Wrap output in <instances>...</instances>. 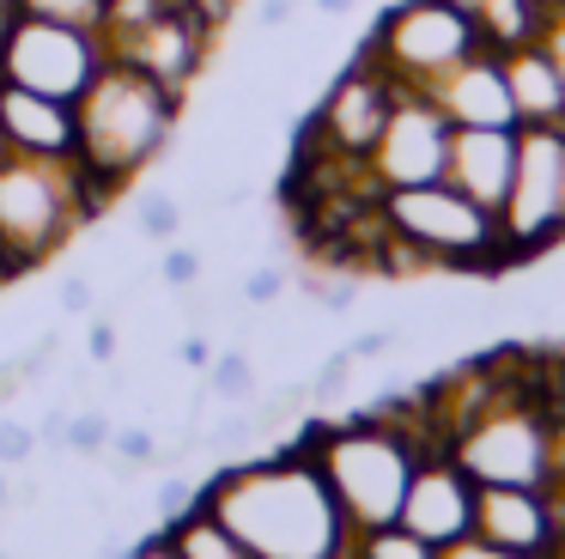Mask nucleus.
Masks as SVG:
<instances>
[{"label":"nucleus","mask_w":565,"mask_h":559,"mask_svg":"<svg viewBox=\"0 0 565 559\" xmlns=\"http://www.w3.org/2000/svg\"><path fill=\"white\" fill-rule=\"evenodd\" d=\"M456 7L480 24V36H487L499 55H504V49H523V43H535V36L559 31V24L541 12V0H456Z\"/></svg>","instance_id":"19"},{"label":"nucleus","mask_w":565,"mask_h":559,"mask_svg":"<svg viewBox=\"0 0 565 559\" xmlns=\"http://www.w3.org/2000/svg\"><path fill=\"white\" fill-rule=\"evenodd\" d=\"M213 24L201 19L189 0H171L164 12H152L147 24H135V31L110 36L104 43V55L110 61H128V67L152 73L159 85H171L177 97H189V85H195V73L207 67V49H213Z\"/></svg>","instance_id":"11"},{"label":"nucleus","mask_w":565,"mask_h":559,"mask_svg":"<svg viewBox=\"0 0 565 559\" xmlns=\"http://www.w3.org/2000/svg\"><path fill=\"white\" fill-rule=\"evenodd\" d=\"M79 122L74 104L62 97L25 92V85L0 80V152H31V158H74Z\"/></svg>","instance_id":"16"},{"label":"nucleus","mask_w":565,"mask_h":559,"mask_svg":"<svg viewBox=\"0 0 565 559\" xmlns=\"http://www.w3.org/2000/svg\"><path fill=\"white\" fill-rule=\"evenodd\" d=\"M237 292H244V304H274L286 292V267L280 262L256 267V274H244V286H237Z\"/></svg>","instance_id":"31"},{"label":"nucleus","mask_w":565,"mask_h":559,"mask_svg":"<svg viewBox=\"0 0 565 559\" xmlns=\"http://www.w3.org/2000/svg\"><path fill=\"white\" fill-rule=\"evenodd\" d=\"M122 559H177V553H171V547H164V535H147V541H135V547H128Z\"/></svg>","instance_id":"39"},{"label":"nucleus","mask_w":565,"mask_h":559,"mask_svg":"<svg viewBox=\"0 0 565 559\" xmlns=\"http://www.w3.org/2000/svg\"><path fill=\"white\" fill-rule=\"evenodd\" d=\"M0 286H13V274H7V262H0Z\"/></svg>","instance_id":"44"},{"label":"nucleus","mask_w":565,"mask_h":559,"mask_svg":"<svg viewBox=\"0 0 565 559\" xmlns=\"http://www.w3.org/2000/svg\"><path fill=\"white\" fill-rule=\"evenodd\" d=\"M86 359L92 365H110L116 359V323H110V316H98V323L86 328Z\"/></svg>","instance_id":"33"},{"label":"nucleus","mask_w":565,"mask_h":559,"mask_svg":"<svg viewBox=\"0 0 565 559\" xmlns=\"http://www.w3.org/2000/svg\"><path fill=\"white\" fill-rule=\"evenodd\" d=\"M19 12H38V19H62V24H92L98 31L104 0H13Z\"/></svg>","instance_id":"26"},{"label":"nucleus","mask_w":565,"mask_h":559,"mask_svg":"<svg viewBox=\"0 0 565 559\" xmlns=\"http://www.w3.org/2000/svg\"><path fill=\"white\" fill-rule=\"evenodd\" d=\"M110 437H116L110 413H74V425H67V450H74V456H104Z\"/></svg>","instance_id":"25"},{"label":"nucleus","mask_w":565,"mask_h":559,"mask_svg":"<svg viewBox=\"0 0 565 559\" xmlns=\"http://www.w3.org/2000/svg\"><path fill=\"white\" fill-rule=\"evenodd\" d=\"M177 352H183L189 371H207V365H213V340L207 335H183V347H177Z\"/></svg>","instance_id":"38"},{"label":"nucleus","mask_w":565,"mask_h":559,"mask_svg":"<svg viewBox=\"0 0 565 559\" xmlns=\"http://www.w3.org/2000/svg\"><path fill=\"white\" fill-rule=\"evenodd\" d=\"M55 304H62L67 316H86V310H92V280H86V274H67L62 292H55Z\"/></svg>","instance_id":"34"},{"label":"nucleus","mask_w":565,"mask_h":559,"mask_svg":"<svg viewBox=\"0 0 565 559\" xmlns=\"http://www.w3.org/2000/svg\"><path fill=\"white\" fill-rule=\"evenodd\" d=\"M104 207L110 201L92 189L74 158L0 152V262H7V274L13 280L38 274Z\"/></svg>","instance_id":"3"},{"label":"nucleus","mask_w":565,"mask_h":559,"mask_svg":"<svg viewBox=\"0 0 565 559\" xmlns=\"http://www.w3.org/2000/svg\"><path fill=\"white\" fill-rule=\"evenodd\" d=\"M322 298V310H353L359 304V292H353V280H334V286H310Z\"/></svg>","instance_id":"37"},{"label":"nucleus","mask_w":565,"mask_h":559,"mask_svg":"<svg viewBox=\"0 0 565 559\" xmlns=\"http://www.w3.org/2000/svg\"><path fill=\"white\" fill-rule=\"evenodd\" d=\"M383 219L395 238H407L438 274H499L504 255L499 213L468 201L456 182H414V189H383Z\"/></svg>","instance_id":"5"},{"label":"nucleus","mask_w":565,"mask_h":559,"mask_svg":"<svg viewBox=\"0 0 565 559\" xmlns=\"http://www.w3.org/2000/svg\"><path fill=\"white\" fill-rule=\"evenodd\" d=\"M450 456L480 486H547V408L535 395H511L456 432Z\"/></svg>","instance_id":"9"},{"label":"nucleus","mask_w":565,"mask_h":559,"mask_svg":"<svg viewBox=\"0 0 565 559\" xmlns=\"http://www.w3.org/2000/svg\"><path fill=\"white\" fill-rule=\"evenodd\" d=\"M110 450H116V462H128V468H152V462L164 456V444H159L152 425H116Z\"/></svg>","instance_id":"24"},{"label":"nucleus","mask_w":565,"mask_h":559,"mask_svg":"<svg viewBox=\"0 0 565 559\" xmlns=\"http://www.w3.org/2000/svg\"><path fill=\"white\" fill-rule=\"evenodd\" d=\"M177 116H183V97L171 85H159L152 73L128 67V61H104L98 80L74 104V122H79L74 165L86 170V182L104 201H116L171 146Z\"/></svg>","instance_id":"2"},{"label":"nucleus","mask_w":565,"mask_h":559,"mask_svg":"<svg viewBox=\"0 0 565 559\" xmlns=\"http://www.w3.org/2000/svg\"><path fill=\"white\" fill-rule=\"evenodd\" d=\"M0 559H13V553H0Z\"/></svg>","instance_id":"45"},{"label":"nucleus","mask_w":565,"mask_h":559,"mask_svg":"<svg viewBox=\"0 0 565 559\" xmlns=\"http://www.w3.org/2000/svg\"><path fill=\"white\" fill-rule=\"evenodd\" d=\"M541 12H547V19L559 24V19H565V0H541Z\"/></svg>","instance_id":"42"},{"label":"nucleus","mask_w":565,"mask_h":559,"mask_svg":"<svg viewBox=\"0 0 565 559\" xmlns=\"http://www.w3.org/2000/svg\"><path fill=\"white\" fill-rule=\"evenodd\" d=\"M353 559H438V547L419 541L402 523H383V529H359L353 535Z\"/></svg>","instance_id":"22"},{"label":"nucleus","mask_w":565,"mask_h":559,"mask_svg":"<svg viewBox=\"0 0 565 559\" xmlns=\"http://www.w3.org/2000/svg\"><path fill=\"white\" fill-rule=\"evenodd\" d=\"M207 395L225 401V408H249L256 401V365H249V352H213Z\"/></svg>","instance_id":"21"},{"label":"nucleus","mask_w":565,"mask_h":559,"mask_svg":"<svg viewBox=\"0 0 565 559\" xmlns=\"http://www.w3.org/2000/svg\"><path fill=\"white\" fill-rule=\"evenodd\" d=\"M298 444L317 456L322 481H329L341 517L359 529H383L402 517V493L419 468V450L395 432L383 413H353V420H310L298 432Z\"/></svg>","instance_id":"4"},{"label":"nucleus","mask_w":565,"mask_h":559,"mask_svg":"<svg viewBox=\"0 0 565 559\" xmlns=\"http://www.w3.org/2000/svg\"><path fill=\"white\" fill-rule=\"evenodd\" d=\"M317 7H322V12H347L353 0H317Z\"/></svg>","instance_id":"43"},{"label":"nucleus","mask_w":565,"mask_h":559,"mask_svg":"<svg viewBox=\"0 0 565 559\" xmlns=\"http://www.w3.org/2000/svg\"><path fill=\"white\" fill-rule=\"evenodd\" d=\"M475 493H480V481L450 456V450L419 456L395 523L414 529L419 541H431V547H450V541H462V535H475Z\"/></svg>","instance_id":"14"},{"label":"nucleus","mask_w":565,"mask_h":559,"mask_svg":"<svg viewBox=\"0 0 565 559\" xmlns=\"http://www.w3.org/2000/svg\"><path fill=\"white\" fill-rule=\"evenodd\" d=\"M438 559H529V553H511V547H492L480 535H462V541L438 547Z\"/></svg>","instance_id":"32"},{"label":"nucleus","mask_w":565,"mask_h":559,"mask_svg":"<svg viewBox=\"0 0 565 559\" xmlns=\"http://www.w3.org/2000/svg\"><path fill=\"white\" fill-rule=\"evenodd\" d=\"M104 61L110 55H104V36L92 24L13 12V24L0 36V80L43 92V97H62V104H79V92L98 80Z\"/></svg>","instance_id":"8"},{"label":"nucleus","mask_w":565,"mask_h":559,"mask_svg":"<svg viewBox=\"0 0 565 559\" xmlns=\"http://www.w3.org/2000/svg\"><path fill=\"white\" fill-rule=\"evenodd\" d=\"M499 231L511 262H535L565 243V122L516 128V177L499 207Z\"/></svg>","instance_id":"7"},{"label":"nucleus","mask_w":565,"mask_h":559,"mask_svg":"<svg viewBox=\"0 0 565 559\" xmlns=\"http://www.w3.org/2000/svg\"><path fill=\"white\" fill-rule=\"evenodd\" d=\"M159 280L171 292H189L201 280V255L195 250H183V243H171V250H164V262H159Z\"/></svg>","instance_id":"29"},{"label":"nucleus","mask_w":565,"mask_h":559,"mask_svg":"<svg viewBox=\"0 0 565 559\" xmlns=\"http://www.w3.org/2000/svg\"><path fill=\"white\" fill-rule=\"evenodd\" d=\"M201 510H213L249 559H353V523L298 437L268 456L225 462L213 481H201Z\"/></svg>","instance_id":"1"},{"label":"nucleus","mask_w":565,"mask_h":559,"mask_svg":"<svg viewBox=\"0 0 565 559\" xmlns=\"http://www.w3.org/2000/svg\"><path fill=\"white\" fill-rule=\"evenodd\" d=\"M504 85H511L516 128L565 122V55L553 36H535L523 49H504Z\"/></svg>","instance_id":"18"},{"label":"nucleus","mask_w":565,"mask_h":559,"mask_svg":"<svg viewBox=\"0 0 565 559\" xmlns=\"http://www.w3.org/2000/svg\"><path fill=\"white\" fill-rule=\"evenodd\" d=\"M135 219H140V231H147L152 243H171L177 231H183V207H177V194H164V189H152V194H140V207H135Z\"/></svg>","instance_id":"23"},{"label":"nucleus","mask_w":565,"mask_h":559,"mask_svg":"<svg viewBox=\"0 0 565 559\" xmlns=\"http://www.w3.org/2000/svg\"><path fill=\"white\" fill-rule=\"evenodd\" d=\"M475 535L529 559H565V498L553 486H480Z\"/></svg>","instance_id":"13"},{"label":"nucleus","mask_w":565,"mask_h":559,"mask_svg":"<svg viewBox=\"0 0 565 559\" xmlns=\"http://www.w3.org/2000/svg\"><path fill=\"white\" fill-rule=\"evenodd\" d=\"M444 158H450V116L431 104V92H395V109L383 122L377 146H371V170L383 189H414V182H438Z\"/></svg>","instance_id":"12"},{"label":"nucleus","mask_w":565,"mask_h":559,"mask_svg":"<svg viewBox=\"0 0 565 559\" xmlns=\"http://www.w3.org/2000/svg\"><path fill=\"white\" fill-rule=\"evenodd\" d=\"M516 177V128H450V158H444V182L499 213Z\"/></svg>","instance_id":"17"},{"label":"nucleus","mask_w":565,"mask_h":559,"mask_svg":"<svg viewBox=\"0 0 565 559\" xmlns=\"http://www.w3.org/2000/svg\"><path fill=\"white\" fill-rule=\"evenodd\" d=\"M67 425H74V408H50V413L38 420V444L67 450Z\"/></svg>","instance_id":"35"},{"label":"nucleus","mask_w":565,"mask_h":559,"mask_svg":"<svg viewBox=\"0 0 565 559\" xmlns=\"http://www.w3.org/2000/svg\"><path fill=\"white\" fill-rule=\"evenodd\" d=\"M475 49H492L480 36V24L468 19L456 0H395L377 24H371L359 55L377 61L402 92H431L456 61H468Z\"/></svg>","instance_id":"6"},{"label":"nucleus","mask_w":565,"mask_h":559,"mask_svg":"<svg viewBox=\"0 0 565 559\" xmlns=\"http://www.w3.org/2000/svg\"><path fill=\"white\" fill-rule=\"evenodd\" d=\"M159 535H164V547H171L177 559H249V547L237 541V535L225 529L213 510H201V498L183 510V517L164 523Z\"/></svg>","instance_id":"20"},{"label":"nucleus","mask_w":565,"mask_h":559,"mask_svg":"<svg viewBox=\"0 0 565 559\" xmlns=\"http://www.w3.org/2000/svg\"><path fill=\"white\" fill-rule=\"evenodd\" d=\"M31 450H38V425L7 420V413H0V468H19V462H31Z\"/></svg>","instance_id":"27"},{"label":"nucleus","mask_w":565,"mask_h":559,"mask_svg":"<svg viewBox=\"0 0 565 559\" xmlns=\"http://www.w3.org/2000/svg\"><path fill=\"white\" fill-rule=\"evenodd\" d=\"M395 92H402V85H395L390 73L377 67V61L353 55L341 73H334L329 92H322L317 116L305 122V140L329 146V152L371 158V146H377L383 122H390V109H395Z\"/></svg>","instance_id":"10"},{"label":"nucleus","mask_w":565,"mask_h":559,"mask_svg":"<svg viewBox=\"0 0 565 559\" xmlns=\"http://www.w3.org/2000/svg\"><path fill=\"white\" fill-rule=\"evenodd\" d=\"M353 352H329V359H322L317 365V377H310V395H317V401H334V395H341V389H347V377H353Z\"/></svg>","instance_id":"28"},{"label":"nucleus","mask_w":565,"mask_h":559,"mask_svg":"<svg viewBox=\"0 0 565 559\" xmlns=\"http://www.w3.org/2000/svg\"><path fill=\"white\" fill-rule=\"evenodd\" d=\"M431 104L450 116V128H516L499 49H475L468 61H456V67L431 85Z\"/></svg>","instance_id":"15"},{"label":"nucleus","mask_w":565,"mask_h":559,"mask_svg":"<svg viewBox=\"0 0 565 559\" xmlns=\"http://www.w3.org/2000/svg\"><path fill=\"white\" fill-rule=\"evenodd\" d=\"M390 347H395V328H365V335L347 340V352H353V359H383Z\"/></svg>","instance_id":"36"},{"label":"nucleus","mask_w":565,"mask_h":559,"mask_svg":"<svg viewBox=\"0 0 565 559\" xmlns=\"http://www.w3.org/2000/svg\"><path fill=\"white\" fill-rule=\"evenodd\" d=\"M298 12V0H262V24H286Z\"/></svg>","instance_id":"40"},{"label":"nucleus","mask_w":565,"mask_h":559,"mask_svg":"<svg viewBox=\"0 0 565 559\" xmlns=\"http://www.w3.org/2000/svg\"><path fill=\"white\" fill-rule=\"evenodd\" d=\"M201 498V486L189 481V474H171V481H159V493H152V505H159V517L171 523V517H183L189 505Z\"/></svg>","instance_id":"30"},{"label":"nucleus","mask_w":565,"mask_h":559,"mask_svg":"<svg viewBox=\"0 0 565 559\" xmlns=\"http://www.w3.org/2000/svg\"><path fill=\"white\" fill-rule=\"evenodd\" d=\"M13 510V481H7V468H0V517Z\"/></svg>","instance_id":"41"}]
</instances>
